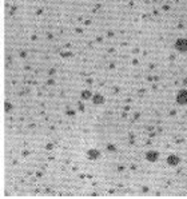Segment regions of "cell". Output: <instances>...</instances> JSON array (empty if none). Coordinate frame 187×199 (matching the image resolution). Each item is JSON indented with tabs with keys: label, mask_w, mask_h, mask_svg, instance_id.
Returning <instances> with one entry per match:
<instances>
[{
	"label": "cell",
	"mask_w": 187,
	"mask_h": 199,
	"mask_svg": "<svg viewBox=\"0 0 187 199\" xmlns=\"http://www.w3.org/2000/svg\"><path fill=\"white\" fill-rule=\"evenodd\" d=\"M176 102L179 104H187V91L186 90L179 91L178 95H176Z\"/></svg>",
	"instance_id": "6da1fadb"
},
{
	"label": "cell",
	"mask_w": 187,
	"mask_h": 199,
	"mask_svg": "<svg viewBox=\"0 0 187 199\" xmlns=\"http://www.w3.org/2000/svg\"><path fill=\"white\" fill-rule=\"evenodd\" d=\"M175 48L176 50H179L181 52L187 51V40L186 39H179L178 42H176V44H175Z\"/></svg>",
	"instance_id": "7a4b0ae2"
},
{
	"label": "cell",
	"mask_w": 187,
	"mask_h": 199,
	"mask_svg": "<svg viewBox=\"0 0 187 199\" xmlns=\"http://www.w3.org/2000/svg\"><path fill=\"white\" fill-rule=\"evenodd\" d=\"M94 100H95V103H102V102H103V98H102L100 95H95Z\"/></svg>",
	"instance_id": "3957f363"
},
{
	"label": "cell",
	"mask_w": 187,
	"mask_h": 199,
	"mask_svg": "<svg viewBox=\"0 0 187 199\" xmlns=\"http://www.w3.org/2000/svg\"><path fill=\"white\" fill-rule=\"evenodd\" d=\"M170 163H171V164H175V163H178V158L171 156V158H170Z\"/></svg>",
	"instance_id": "277c9868"
}]
</instances>
